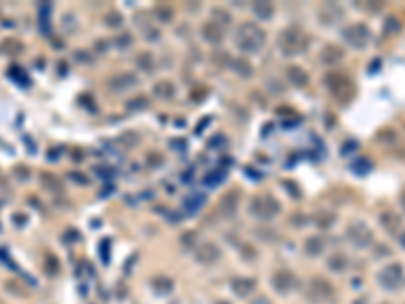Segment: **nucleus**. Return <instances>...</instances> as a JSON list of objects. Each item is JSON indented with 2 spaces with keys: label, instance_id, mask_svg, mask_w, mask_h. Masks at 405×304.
<instances>
[{
  "label": "nucleus",
  "instance_id": "1",
  "mask_svg": "<svg viewBox=\"0 0 405 304\" xmlns=\"http://www.w3.org/2000/svg\"><path fill=\"white\" fill-rule=\"evenodd\" d=\"M266 41L264 31L253 23H243L237 31V45L245 53H255Z\"/></svg>",
  "mask_w": 405,
  "mask_h": 304
},
{
  "label": "nucleus",
  "instance_id": "2",
  "mask_svg": "<svg viewBox=\"0 0 405 304\" xmlns=\"http://www.w3.org/2000/svg\"><path fill=\"white\" fill-rule=\"evenodd\" d=\"M308 45V39L302 31L298 29H286L280 37V47L286 55H296V53H302Z\"/></svg>",
  "mask_w": 405,
  "mask_h": 304
},
{
  "label": "nucleus",
  "instance_id": "3",
  "mask_svg": "<svg viewBox=\"0 0 405 304\" xmlns=\"http://www.w3.org/2000/svg\"><path fill=\"white\" fill-rule=\"evenodd\" d=\"M249 211L255 215V217H274L280 213V203L272 197V195H257L251 205H249Z\"/></svg>",
  "mask_w": 405,
  "mask_h": 304
},
{
  "label": "nucleus",
  "instance_id": "4",
  "mask_svg": "<svg viewBox=\"0 0 405 304\" xmlns=\"http://www.w3.org/2000/svg\"><path fill=\"white\" fill-rule=\"evenodd\" d=\"M379 282H381V286L387 288V290H397V288H401L405 284L403 268H401L399 264H389V266H385V268L381 270V274H379Z\"/></svg>",
  "mask_w": 405,
  "mask_h": 304
},
{
  "label": "nucleus",
  "instance_id": "5",
  "mask_svg": "<svg viewBox=\"0 0 405 304\" xmlns=\"http://www.w3.org/2000/svg\"><path fill=\"white\" fill-rule=\"evenodd\" d=\"M342 39L353 49H363L371 39V31H369V27H364L363 23H355V25H351L342 31Z\"/></svg>",
  "mask_w": 405,
  "mask_h": 304
},
{
  "label": "nucleus",
  "instance_id": "6",
  "mask_svg": "<svg viewBox=\"0 0 405 304\" xmlns=\"http://www.w3.org/2000/svg\"><path fill=\"white\" fill-rule=\"evenodd\" d=\"M349 239L355 244V248H367L371 241H373V231L364 225V223H355L349 227L347 231Z\"/></svg>",
  "mask_w": 405,
  "mask_h": 304
},
{
  "label": "nucleus",
  "instance_id": "7",
  "mask_svg": "<svg viewBox=\"0 0 405 304\" xmlns=\"http://www.w3.org/2000/svg\"><path fill=\"white\" fill-rule=\"evenodd\" d=\"M328 87H330V91L334 93V97H338L340 102H347V99H351V97L355 95V86H353V82L347 79V77H340V75H334V77H332V84H328Z\"/></svg>",
  "mask_w": 405,
  "mask_h": 304
},
{
  "label": "nucleus",
  "instance_id": "8",
  "mask_svg": "<svg viewBox=\"0 0 405 304\" xmlns=\"http://www.w3.org/2000/svg\"><path fill=\"white\" fill-rule=\"evenodd\" d=\"M345 57V51L336 45H326L320 53V59H322L326 65H332V63H338L340 59Z\"/></svg>",
  "mask_w": 405,
  "mask_h": 304
},
{
  "label": "nucleus",
  "instance_id": "9",
  "mask_svg": "<svg viewBox=\"0 0 405 304\" xmlns=\"http://www.w3.org/2000/svg\"><path fill=\"white\" fill-rule=\"evenodd\" d=\"M320 16L324 23H338L342 18V8L338 4H324L320 8Z\"/></svg>",
  "mask_w": 405,
  "mask_h": 304
},
{
  "label": "nucleus",
  "instance_id": "10",
  "mask_svg": "<svg viewBox=\"0 0 405 304\" xmlns=\"http://www.w3.org/2000/svg\"><path fill=\"white\" fill-rule=\"evenodd\" d=\"M288 79H290L294 86L304 87L308 84V73H306L304 69H300L298 65H290V67H288Z\"/></svg>",
  "mask_w": 405,
  "mask_h": 304
},
{
  "label": "nucleus",
  "instance_id": "11",
  "mask_svg": "<svg viewBox=\"0 0 405 304\" xmlns=\"http://www.w3.org/2000/svg\"><path fill=\"white\" fill-rule=\"evenodd\" d=\"M202 35H205V39L211 41V43H217V41L223 39V31H221L219 23H215V21H211V23H207V25L202 27Z\"/></svg>",
  "mask_w": 405,
  "mask_h": 304
},
{
  "label": "nucleus",
  "instance_id": "12",
  "mask_svg": "<svg viewBox=\"0 0 405 304\" xmlns=\"http://www.w3.org/2000/svg\"><path fill=\"white\" fill-rule=\"evenodd\" d=\"M219 209L223 211V215H233L235 213V209H237V193H227L223 199H221V205H219Z\"/></svg>",
  "mask_w": 405,
  "mask_h": 304
},
{
  "label": "nucleus",
  "instance_id": "13",
  "mask_svg": "<svg viewBox=\"0 0 405 304\" xmlns=\"http://www.w3.org/2000/svg\"><path fill=\"white\" fill-rule=\"evenodd\" d=\"M381 223L385 225L387 231H395V229L401 227V217H399L397 213H393V211H385V213L381 215Z\"/></svg>",
  "mask_w": 405,
  "mask_h": 304
},
{
  "label": "nucleus",
  "instance_id": "14",
  "mask_svg": "<svg viewBox=\"0 0 405 304\" xmlns=\"http://www.w3.org/2000/svg\"><path fill=\"white\" fill-rule=\"evenodd\" d=\"M134 84H136V77H134L132 73H124V75L114 77V79L110 82V87H112V89H128V87H132Z\"/></svg>",
  "mask_w": 405,
  "mask_h": 304
},
{
  "label": "nucleus",
  "instance_id": "15",
  "mask_svg": "<svg viewBox=\"0 0 405 304\" xmlns=\"http://www.w3.org/2000/svg\"><path fill=\"white\" fill-rule=\"evenodd\" d=\"M154 95H158L162 99H170L174 95V86L170 82H158L154 86Z\"/></svg>",
  "mask_w": 405,
  "mask_h": 304
},
{
  "label": "nucleus",
  "instance_id": "16",
  "mask_svg": "<svg viewBox=\"0 0 405 304\" xmlns=\"http://www.w3.org/2000/svg\"><path fill=\"white\" fill-rule=\"evenodd\" d=\"M251 8H253L255 16H259V18H270L274 14V6L270 2H253Z\"/></svg>",
  "mask_w": 405,
  "mask_h": 304
},
{
  "label": "nucleus",
  "instance_id": "17",
  "mask_svg": "<svg viewBox=\"0 0 405 304\" xmlns=\"http://www.w3.org/2000/svg\"><path fill=\"white\" fill-rule=\"evenodd\" d=\"M217 256H219V252L213 248V244H205V246H202V250L199 252V258L205 260V261H213Z\"/></svg>",
  "mask_w": 405,
  "mask_h": 304
},
{
  "label": "nucleus",
  "instance_id": "18",
  "mask_svg": "<svg viewBox=\"0 0 405 304\" xmlns=\"http://www.w3.org/2000/svg\"><path fill=\"white\" fill-rule=\"evenodd\" d=\"M144 71H152V67H154V59L150 57V53H142L140 57H138V61H136Z\"/></svg>",
  "mask_w": 405,
  "mask_h": 304
},
{
  "label": "nucleus",
  "instance_id": "19",
  "mask_svg": "<svg viewBox=\"0 0 405 304\" xmlns=\"http://www.w3.org/2000/svg\"><path fill=\"white\" fill-rule=\"evenodd\" d=\"M349 266V261H347V258L345 256H334V258H330V268H334V270H345Z\"/></svg>",
  "mask_w": 405,
  "mask_h": 304
},
{
  "label": "nucleus",
  "instance_id": "20",
  "mask_svg": "<svg viewBox=\"0 0 405 304\" xmlns=\"http://www.w3.org/2000/svg\"><path fill=\"white\" fill-rule=\"evenodd\" d=\"M355 173H359V174H363V173H367L369 169H371V163L369 160H364V158H361V160H357L353 167H351Z\"/></svg>",
  "mask_w": 405,
  "mask_h": 304
},
{
  "label": "nucleus",
  "instance_id": "21",
  "mask_svg": "<svg viewBox=\"0 0 405 304\" xmlns=\"http://www.w3.org/2000/svg\"><path fill=\"white\" fill-rule=\"evenodd\" d=\"M401 29V25L397 23V18L395 16H389L387 18V27H385V33L389 35V33H393V31H399Z\"/></svg>",
  "mask_w": 405,
  "mask_h": 304
},
{
  "label": "nucleus",
  "instance_id": "22",
  "mask_svg": "<svg viewBox=\"0 0 405 304\" xmlns=\"http://www.w3.org/2000/svg\"><path fill=\"white\" fill-rule=\"evenodd\" d=\"M120 23H121V14H118V12H110L106 16V25H110V27H118Z\"/></svg>",
  "mask_w": 405,
  "mask_h": 304
},
{
  "label": "nucleus",
  "instance_id": "23",
  "mask_svg": "<svg viewBox=\"0 0 405 304\" xmlns=\"http://www.w3.org/2000/svg\"><path fill=\"white\" fill-rule=\"evenodd\" d=\"M136 99H138V102H130V104H128V108H130V110L146 108V106H148V99H146V97H136Z\"/></svg>",
  "mask_w": 405,
  "mask_h": 304
},
{
  "label": "nucleus",
  "instance_id": "24",
  "mask_svg": "<svg viewBox=\"0 0 405 304\" xmlns=\"http://www.w3.org/2000/svg\"><path fill=\"white\" fill-rule=\"evenodd\" d=\"M233 67H235V69H237L241 75H249V73H251L249 69H245V67H249L245 61H235V63H233Z\"/></svg>",
  "mask_w": 405,
  "mask_h": 304
},
{
  "label": "nucleus",
  "instance_id": "25",
  "mask_svg": "<svg viewBox=\"0 0 405 304\" xmlns=\"http://www.w3.org/2000/svg\"><path fill=\"white\" fill-rule=\"evenodd\" d=\"M213 14H215V16H217V18H219V16H221V23H223V25H229V23H231V21H229V14H227V12H225V10H215V12H213Z\"/></svg>",
  "mask_w": 405,
  "mask_h": 304
},
{
  "label": "nucleus",
  "instance_id": "26",
  "mask_svg": "<svg viewBox=\"0 0 405 304\" xmlns=\"http://www.w3.org/2000/svg\"><path fill=\"white\" fill-rule=\"evenodd\" d=\"M401 244H403V248H405V233L401 235Z\"/></svg>",
  "mask_w": 405,
  "mask_h": 304
},
{
  "label": "nucleus",
  "instance_id": "27",
  "mask_svg": "<svg viewBox=\"0 0 405 304\" xmlns=\"http://www.w3.org/2000/svg\"><path fill=\"white\" fill-rule=\"evenodd\" d=\"M403 205H405V197H403Z\"/></svg>",
  "mask_w": 405,
  "mask_h": 304
}]
</instances>
